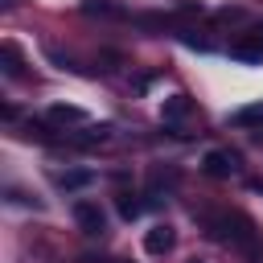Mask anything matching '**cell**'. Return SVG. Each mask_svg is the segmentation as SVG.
<instances>
[{"mask_svg": "<svg viewBox=\"0 0 263 263\" xmlns=\"http://www.w3.org/2000/svg\"><path fill=\"white\" fill-rule=\"evenodd\" d=\"M210 234L218 238V242H226L230 251H247V255H259V234H255V226H251V218L247 214H214L210 218Z\"/></svg>", "mask_w": 263, "mask_h": 263, "instance_id": "1", "label": "cell"}, {"mask_svg": "<svg viewBox=\"0 0 263 263\" xmlns=\"http://www.w3.org/2000/svg\"><path fill=\"white\" fill-rule=\"evenodd\" d=\"M201 168H205L210 177L226 181V177H234V173L242 168V160H238V152H230V148H210V152L201 156Z\"/></svg>", "mask_w": 263, "mask_h": 263, "instance_id": "2", "label": "cell"}, {"mask_svg": "<svg viewBox=\"0 0 263 263\" xmlns=\"http://www.w3.org/2000/svg\"><path fill=\"white\" fill-rule=\"evenodd\" d=\"M74 222H78V230L82 234H103L107 230V214H103V205L99 201H74Z\"/></svg>", "mask_w": 263, "mask_h": 263, "instance_id": "3", "label": "cell"}, {"mask_svg": "<svg viewBox=\"0 0 263 263\" xmlns=\"http://www.w3.org/2000/svg\"><path fill=\"white\" fill-rule=\"evenodd\" d=\"M173 247H177V230H173L168 222H156V226L144 230V251H148V255H168Z\"/></svg>", "mask_w": 263, "mask_h": 263, "instance_id": "4", "label": "cell"}, {"mask_svg": "<svg viewBox=\"0 0 263 263\" xmlns=\"http://www.w3.org/2000/svg\"><path fill=\"white\" fill-rule=\"evenodd\" d=\"M230 58H238V62H247V66H259V62H263V33L234 41V45H230Z\"/></svg>", "mask_w": 263, "mask_h": 263, "instance_id": "5", "label": "cell"}, {"mask_svg": "<svg viewBox=\"0 0 263 263\" xmlns=\"http://www.w3.org/2000/svg\"><path fill=\"white\" fill-rule=\"evenodd\" d=\"M226 123H234V127H255V123H263V99H259V103H247V107H238V111H230Z\"/></svg>", "mask_w": 263, "mask_h": 263, "instance_id": "6", "label": "cell"}, {"mask_svg": "<svg viewBox=\"0 0 263 263\" xmlns=\"http://www.w3.org/2000/svg\"><path fill=\"white\" fill-rule=\"evenodd\" d=\"M185 115H189V99H185V95H168L164 107H160V119H164V123H181Z\"/></svg>", "mask_w": 263, "mask_h": 263, "instance_id": "7", "label": "cell"}, {"mask_svg": "<svg viewBox=\"0 0 263 263\" xmlns=\"http://www.w3.org/2000/svg\"><path fill=\"white\" fill-rule=\"evenodd\" d=\"M49 119H58V123H82L86 111H82V107H66V103H58V107H49Z\"/></svg>", "mask_w": 263, "mask_h": 263, "instance_id": "8", "label": "cell"}, {"mask_svg": "<svg viewBox=\"0 0 263 263\" xmlns=\"http://www.w3.org/2000/svg\"><path fill=\"white\" fill-rule=\"evenodd\" d=\"M53 181H58L62 189H78V185H86V181H90V173H86V168H74V173H58Z\"/></svg>", "mask_w": 263, "mask_h": 263, "instance_id": "9", "label": "cell"}, {"mask_svg": "<svg viewBox=\"0 0 263 263\" xmlns=\"http://www.w3.org/2000/svg\"><path fill=\"white\" fill-rule=\"evenodd\" d=\"M4 74H8V78L21 74V58H16V45H12V41H4Z\"/></svg>", "mask_w": 263, "mask_h": 263, "instance_id": "10", "label": "cell"}, {"mask_svg": "<svg viewBox=\"0 0 263 263\" xmlns=\"http://www.w3.org/2000/svg\"><path fill=\"white\" fill-rule=\"evenodd\" d=\"M140 210H144V205H140L132 193H123V197H119V214H123L127 222H132V218H140Z\"/></svg>", "mask_w": 263, "mask_h": 263, "instance_id": "11", "label": "cell"}, {"mask_svg": "<svg viewBox=\"0 0 263 263\" xmlns=\"http://www.w3.org/2000/svg\"><path fill=\"white\" fill-rule=\"evenodd\" d=\"M82 8H86V12H115V4H111V0H86Z\"/></svg>", "mask_w": 263, "mask_h": 263, "instance_id": "12", "label": "cell"}, {"mask_svg": "<svg viewBox=\"0 0 263 263\" xmlns=\"http://www.w3.org/2000/svg\"><path fill=\"white\" fill-rule=\"evenodd\" d=\"M189 263H201V259H189Z\"/></svg>", "mask_w": 263, "mask_h": 263, "instance_id": "13", "label": "cell"}]
</instances>
